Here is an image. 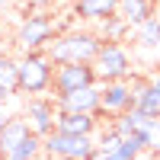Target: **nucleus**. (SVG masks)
Listing matches in <instances>:
<instances>
[{
    "instance_id": "1",
    "label": "nucleus",
    "mask_w": 160,
    "mask_h": 160,
    "mask_svg": "<svg viewBox=\"0 0 160 160\" xmlns=\"http://www.w3.org/2000/svg\"><path fill=\"white\" fill-rule=\"evenodd\" d=\"M102 48V38L90 29H71V32H61L55 42L45 48L48 61L61 68V64H93Z\"/></svg>"
},
{
    "instance_id": "2",
    "label": "nucleus",
    "mask_w": 160,
    "mask_h": 160,
    "mask_svg": "<svg viewBox=\"0 0 160 160\" xmlns=\"http://www.w3.org/2000/svg\"><path fill=\"white\" fill-rule=\"evenodd\" d=\"M51 80H55V64L45 51H29L16 58V93H26V99L51 93Z\"/></svg>"
},
{
    "instance_id": "3",
    "label": "nucleus",
    "mask_w": 160,
    "mask_h": 160,
    "mask_svg": "<svg viewBox=\"0 0 160 160\" xmlns=\"http://www.w3.org/2000/svg\"><path fill=\"white\" fill-rule=\"evenodd\" d=\"M58 38V22L51 13H29L22 16L16 32H13V45H16L22 55L29 51H45L51 42Z\"/></svg>"
},
{
    "instance_id": "4",
    "label": "nucleus",
    "mask_w": 160,
    "mask_h": 160,
    "mask_svg": "<svg viewBox=\"0 0 160 160\" xmlns=\"http://www.w3.org/2000/svg\"><path fill=\"white\" fill-rule=\"evenodd\" d=\"M93 71H96L99 83H118V80H131L135 77V64L125 45L118 42H102L96 61H93Z\"/></svg>"
},
{
    "instance_id": "5",
    "label": "nucleus",
    "mask_w": 160,
    "mask_h": 160,
    "mask_svg": "<svg viewBox=\"0 0 160 160\" xmlns=\"http://www.w3.org/2000/svg\"><path fill=\"white\" fill-rule=\"evenodd\" d=\"M93 83H99L93 64H61V68H55L51 93H55V99H58V96H68V93L87 90V87H93Z\"/></svg>"
},
{
    "instance_id": "6",
    "label": "nucleus",
    "mask_w": 160,
    "mask_h": 160,
    "mask_svg": "<svg viewBox=\"0 0 160 160\" xmlns=\"http://www.w3.org/2000/svg\"><path fill=\"white\" fill-rule=\"evenodd\" d=\"M22 118L29 122L32 135L48 138L55 131V122H58V102L48 99V96H29L22 106Z\"/></svg>"
},
{
    "instance_id": "7",
    "label": "nucleus",
    "mask_w": 160,
    "mask_h": 160,
    "mask_svg": "<svg viewBox=\"0 0 160 160\" xmlns=\"http://www.w3.org/2000/svg\"><path fill=\"white\" fill-rule=\"evenodd\" d=\"M99 118H118L128 109H135V96H131V80H118V83H99Z\"/></svg>"
},
{
    "instance_id": "8",
    "label": "nucleus",
    "mask_w": 160,
    "mask_h": 160,
    "mask_svg": "<svg viewBox=\"0 0 160 160\" xmlns=\"http://www.w3.org/2000/svg\"><path fill=\"white\" fill-rule=\"evenodd\" d=\"M99 93L102 87L93 83L87 90H77V93H68V96H58V112H80V115H99Z\"/></svg>"
},
{
    "instance_id": "9",
    "label": "nucleus",
    "mask_w": 160,
    "mask_h": 160,
    "mask_svg": "<svg viewBox=\"0 0 160 160\" xmlns=\"http://www.w3.org/2000/svg\"><path fill=\"white\" fill-rule=\"evenodd\" d=\"M55 131L71 138H96L99 131V115H80V112H58Z\"/></svg>"
},
{
    "instance_id": "10",
    "label": "nucleus",
    "mask_w": 160,
    "mask_h": 160,
    "mask_svg": "<svg viewBox=\"0 0 160 160\" xmlns=\"http://www.w3.org/2000/svg\"><path fill=\"white\" fill-rule=\"evenodd\" d=\"M131 96H135V109L157 118L160 115V90L151 83V80H135L131 77Z\"/></svg>"
},
{
    "instance_id": "11",
    "label": "nucleus",
    "mask_w": 160,
    "mask_h": 160,
    "mask_svg": "<svg viewBox=\"0 0 160 160\" xmlns=\"http://www.w3.org/2000/svg\"><path fill=\"white\" fill-rule=\"evenodd\" d=\"M74 16L87 22H102L109 16H118V0H74Z\"/></svg>"
},
{
    "instance_id": "12",
    "label": "nucleus",
    "mask_w": 160,
    "mask_h": 160,
    "mask_svg": "<svg viewBox=\"0 0 160 160\" xmlns=\"http://www.w3.org/2000/svg\"><path fill=\"white\" fill-rule=\"evenodd\" d=\"M29 135H32L29 122H26L22 115H10V122H7V128H3V135H0V157L13 154V151H16Z\"/></svg>"
},
{
    "instance_id": "13",
    "label": "nucleus",
    "mask_w": 160,
    "mask_h": 160,
    "mask_svg": "<svg viewBox=\"0 0 160 160\" xmlns=\"http://www.w3.org/2000/svg\"><path fill=\"white\" fill-rule=\"evenodd\" d=\"M122 138H128V135H138V131H154V125H157V118H151V115H144V112H138V109H128L125 115H118V118H112L109 122Z\"/></svg>"
},
{
    "instance_id": "14",
    "label": "nucleus",
    "mask_w": 160,
    "mask_h": 160,
    "mask_svg": "<svg viewBox=\"0 0 160 160\" xmlns=\"http://www.w3.org/2000/svg\"><path fill=\"white\" fill-rule=\"evenodd\" d=\"M118 16H122L131 29L154 16V0H118Z\"/></svg>"
},
{
    "instance_id": "15",
    "label": "nucleus",
    "mask_w": 160,
    "mask_h": 160,
    "mask_svg": "<svg viewBox=\"0 0 160 160\" xmlns=\"http://www.w3.org/2000/svg\"><path fill=\"white\" fill-rule=\"evenodd\" d=\"M131 32V26L122 19V16H109V19H102L99 22V38H102V42H118V45H122V38Z\"/></svg>"
},
{
    "instance_id": "16",
    "label": "nucleus",
    "mask_w": 160,
    "mask_h": 160,
    "mask_svg": "<svg viewBox=\"0 0 160 160\" xmlns=\"http://www.w3.org/2000/svg\"><path fill=\"white\" fill-rule=\"evenodd\" d=\"M135 38H138L141 48H157L160 45V16H157V13H154L148 22H141L138 29H135Z\"/></svg>"
},
{
    "instance_id": "17",
    "label": "nucleus",
    "mask_w": 160,
    "mask_h": 160,
    "mask_svg": "<svg viewBox=\"0 0 160 160\" xmlns=\"http://www.w3.org/2000/svg\"><path fill=\"white\" fill-rule=\"evenodd\" d=\"M0 90L10 93V96L16 93V58H13L10 51L0 55Z\"/></svg>"
},
{
    "instance_id": "18",
    "label": "nucleus",
    "mask_w": 160,
    "mask_h": 160,
    "mask_svg": "<svg viewBox=\"0 0 160 160\" xmlns=\"http://www.w3.org/2000/svg\"><path fill=\"white\" fill-rule=\"evenodd\" d=\"M38 157H42V138H38V135H29L16 151L7 154L3 160H38Z\"/></svg>"
},
{
    "instance_id": "19",
    "label": "nucleus",
    "mask_w": 160,
    "mask_h": 160,
    "mask_svg": "<svg viewBox=\"0 0 160 160\" xmlns=\"http://www.w3.org/2000/svg\"><path fill=\"white\" fill-rule=\"evenodd\" d=\"M122 141H125V138L118 135V131H115L112 125H109V128H99V131H96V151H102V154H115Z\"/></svg>"
},
{
    "instance_id": "20",
    "label": "nucleus",
    "mask_w": 160,
    "mask_h": 160,
    "mask_svg": "<svg viewBox=\"0 0 160 160\" xmlns=\"http://www.w3.org/2000/svg\"><path fill=\"white\" fill-rule=\"evenodd\" d=\"M32 13H48V7H55V0H29Z\"/></svg>"
},
{
    "instance_id": "21",
    "label": "nucleus",
    "mask_w": 160,
    "mask_h": 160,
    "mask_svg": "<svg viewBox=\"0 0 160 160\" xmlns=\"http://www.w3.org/2000/svg\"><path fill=\"white\" fill-rule=\"evenodd\" d=\"M7 38H10V35H7V26L0 22V55H7V45H10Z\"/></svg>"
},
{
    "instance_id": "22",
    "label": "nucleus",
    "mask_w": 160,
    "mask_h": 160,
    "mask_svg": "<svg viewBox=\"0 0 160 160\" xmlns=\"http://www.w3.org/2000/svg\"><path fill=\"white\" fill-rule=\"evenodd\" d=\"M7 122H10V115H7V109H0V135H3V128H7Z\"/></svg>"
},
{
    "instance_id": "23",
    "label": "nucleus",
    "mask_w": 160,
    "mask_h": 160,
    "mask_svg": "<svg viewBox=\"0 0 160 160\" xmlns=\"http://www.w3.org/2000/svg\"><path fill=\"white\" fill-rule=\"evenodd\" d=\"M90 160H115V157H112V154H102V151H96V154H93Z\"/></svg>"
},
{
    "instance_id": "24",
    "label": "nucleus",
    "mask_w": 160,
    "mask_h": 160,
    "mask_svg": "<svg viewBox=\"0 0 160 160\" xmlns=\"http://www.w3.org/2000/svg\"><path fill=\"white\" fill-rule=\"evenodd\" d=\"M138 160H160V157H157V154H151V151H148V154H141V157H138Z\"/></svg>"
},
{
    "instance_id": "25",
    "label": "nucleus",
    "mask_w": 160,
    "mask_h": 160,
    "mask_svg": "<svg viewBox=\"0 0 160 160\" xmlns=\"http://www.w3.org/2000/svg\"><path fill=\"white\" fill-rule=\"evenodd\" d=\"M151 83H154V87H157V90H160V71H157V74H154V77H151Z\"/></svg>"
},
{
    "instance_id": "26",
    "label": "nucleus",
    "mask_w": 160,
    "mask_h": 160,
    "mask_svg": "<svg viewBox=\"0 0 160 160\" xmlns=\"http://www.w3.org/2000/svg\"><path fill=\"white\" fill-rule=\"evenodd\" d=\"M48 160H68V157H48Z\"/></svg>"
},
{
    "instance_id": "27",
    "label": "nucleus",
    "mask_w": 160,
    "mask_h": 160,
    "mask_svg": "<svg viewBox=\"0 0 160 160\" xmlns=\"http://www.w3.org/2000/svg\"><path fill=\"white\" fill-rule=\"evenodd\" d=\"M154 7H160V0H154Z\"/></svg>"
},
{
    "instance_id": "28",
    "label": "nucleus",
    "mask_w": 160,
    "mask_h": 160,
    "mask_svg": "<svg viewBox=\"0 0 160 160\" xmlns=\"http://www.w3.org/2000/svg\"><path fill=\"white\" fill-rule=\"evenodd\" d=\"M3 3H7V0H0V7H3Z\"/></svg>"
}]
</instances>
